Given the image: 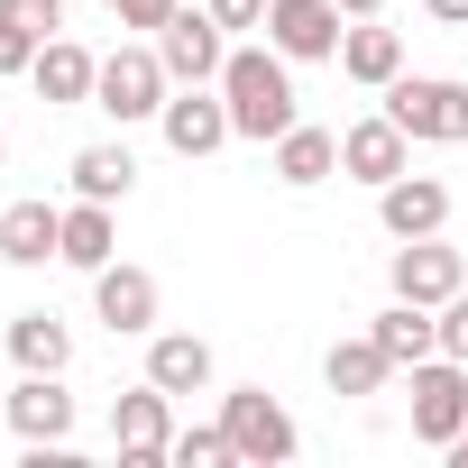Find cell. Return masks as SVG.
I'll return each instance as SVG.
<instances>
[{"label": "cell", "instance_id": "obj_1", "mask_svg": "<svg viewBox=\"0 0 468 468\" xmlns=\"http://www.w3.org/2000/svg\"><path fill=\"white\" fill-rule=\"evenodd\" d=\"M220 101H229V129H239V138L276 147V138L303 120V101H294V56H276V47H229Z\"/></svg>", "mask_w": 468, "mask_h": 468}, {"label": "cell", "instance_id": "obj_2", "mask_svg": "<svg viewBox=\"0 0 468 468\" xmlns=\"http://www.w3.org/2000/svg\"><path fill=\"white\" fill-rule=\"evenodd\" d=\"M386 120L413 147H459L468 138V83L459 74H395L386 83Z\"/></svg>", "mask_w": 468, "mask_h": 468}, {"label": "cell", "instance_id": "obj_3", "mask_svg": "<svg viewBox=\"0 0 468 468\" xmlns=\"http://www.w3.org/2000/svg\"><path fill=\"white\" fill-rule=\"evenodd\" d=\"M220 431H229V450H239V468H285V459L303 450L294 413H285L267 386H229V395H220Z\"/></svg>", "mask_w": 468, "mask_h": 468}, {"label": "cell", "instance_id": "obj_4", "mask_svg": "<svg viewBox=\"0 0 468 468\" xmlns=\"http://www.w3.org/2000/svg\"><path fill=\"white\" fill-rule=\"evenodd\" d=\"M165 92H175V74H165V56H156V47H111V56H101V74H92V111H111L120 129H129V120H156V111H165Z\"/></svg>", "mask_w": 468, "mask_h": 468}, {"label": "cell", "instance_id": "obj_5", "mask_svg": "<svg viewBox=\"0 0 468 468\" xmlns=\"http://www.w3.org/2000/svg\"><path fill=\"white\" fill-rule=\"evenodd\" d=\"M404 377H413V441H422V450H450V441L468 431V367H459L450 349H431V358H413Z\"/></svg>", "mask_w": 468, "mask_h": 468}, {"label": "cell", "instance_id": "obj_6", "mask_svg": "<svg viewBox=\"0 0 468 468\" xmlns=\"http://www.w3.org/2000/svg\"><path fill=\"white\" fill-rule=\"evenodd\" d=\"M340 37H349V10L340 0H267V47L294 56V65H340Z\"/></svg>", "mask_w": 468, "mask_h": 468}, {"label": "cell", "instance_id": "obj_7", "mask_svg": "<svg viewBox=\"0 0 468 468\" xmlns=\"http://www.w3.org/2000/svg\"><path fill=\"white\" fill-rule=\"evenodd\" d=\"M156 129H165V147L175 156H220L229 138V101H220V83H175L165 92V111H156Z\"/></svg>", "mask_w": 468, "mask_h": 468}, {"label": "cell", "instance_id": "obj_8", "mask_svg": "<svg viewBox=\"0 0 468 468\" xmlns=\"http://www.w3.org/2000/svg\"><path fill=\"white\" fill-rule=\"evenodd\" d=\"M386 285H395L404 303H431V313H441V303L468 285V258L441 239V229H431V239H395V258H386Z\"/></svg>", "mask_w": 468, "mask_h": 468}, {"label": "cell", "instance_id": "obj_9", "mask_svg": "<svg viewBox=\"0 0 468 468\" xmlns=\"http://www.w3.org/2000/svg\"><path fill=\"white\" fill-rule=\"evenodd\" d=\"M111 441H120V459L156 468V459L175 450V395H165L156 377H138L129 395H111Z\"/></svg>", "mask_w": 468, "mask_h": 468}, {"label": "cell", "instance_id": "obj_10", "mask_svg": "<svg viewBox=\"0 0 468 468\" xmlns=\"http://www.w3.org/2000/svg\"><path fill=\"white\" fill-rule=\"evenodd\" d=\"M156 56H165L175 83H220V65H229V28H220L211 10H175V19L156 28Z\"/></svg>", "mask_w": 468, "mask_h": 468}, {"label": "cell", "instance_id": "obj_11", "mask_svg": "<svg viewBox=\"0 0 468 468\" xmlns=\"http://www.w3.org/2000/svg\"><path fill=\"white\" fill-rule=\"evenodd\" d=\"M377 220H386V239H431V229H450V184L404 165L395 184H377Z\"/></svg>", "mask_w": 468, "mask_h": 468}, {"label": "cell", "instance_id": "obj_12", "mask_svg": "<svg viewBox=\"0 0 468 468\" xmlns=\"http://www.w3.org/2000/svg\"><path fill=\"white\" fill-rule=\"evenodd\" d=\"M156 303H165V294H156L147 267H120V258H111V267L92 276V313H101L120 340H147V331H156Z\"/></svg>", "mask_w": 468, "mask_h": 468}, {"label": "cell", "instance_id": "obj_13", "mask_svg": "<svg viewBox=\"0 0 468 468\" xmlns=\"http://www.w3.org/2000/svg\"><path fill=\"white\" fill-rule=\"evenodd\" d=\"M10 431H19L28 450H65V441H74V395H65V377H28V367H19Z\"/></svg>", "mask_w": 468, "mask_h": 468}, {"label": "cell", "instance_id": "obj_14", "mask_svg": "<svg viewBox=\"0 0 468 468\" xmlns=\"http://www.w3.org/2000/svg\"><path fill=\"white\" fill-rule=\"evenodd\" d=\"M413 165V138L377 111V120H358V129H340V175H358V184H395Z\"/></svg>", "mask_w": 468, "mask_h": 468}, {"label": "cell", "instance_id": "obj_15", "mask_svg": "<svg viewBox=\"0 0 468 468\" xmlns=\"http://www.w3.org/2000/svg\"><path fill=\"white\" fill-rule=\"evenodd\" d=\"M0 258L10 267H56L65 258V211L56 202H10L0 211Z\"/></svg>", "mask_w": 468, "mask_h": 468}, {"label": "cell", "instance_id": "obj_16", "mask_svg": "<svg viewBox=\"0 0 468 468\" xmlns=\"http://www.w3.org/2000/svg\"><path fill=\"white\" fill-rule=\"evenodd\" d=\"M147 377L165 395H202L211 386V340L202 331H147Z\"/></svg>", "mask_w": 468, "mask_h": 468}, {"label": "cell", "instance_id": "obj_17", "mask_svg": "<svg viewBox=\"0 0 468 468\" xmlns=\"http://www.w3.org/2000/svg\"><path fill=\"white\" fill-rule=\"evenodd\" d=\"M111 258H120V220H111V202H83V193H74V211H65V258H56V267L101 276Z\"/></svg>", "mask_w": 468, "mask_h": 468}, {"label": "cell", "instance_id": "obj_18", "mask_svg": "<svg viewBox=\"0 0 468 468\" xmlns=\"http://www.w3.org/2000/svg\"><path fill=\"white\" fill-rule=\"evenodd\" d=\"M340 74L367 83V92H386V83L404 74V37L377 28V19H349V37H340Z\"/></svg>", "mask_w": 468, "mask_h": 468}, {"label": "cell", "instance_id": "obj_19", "mask_svg": "<svg viewBox=\"0 0 468 468\" xmlns=\"http://www.w3.org/2000/svg\"><path fill=\"white\" fill-rule=\"evenodd\" d=\"M331 175H340V138H331V129H313V120H294V129L276 138V184L313 193V184H331Z\"/></svg>", "mask_w": 468, "mask_h": 468}, {"label": "cell", "instance_id": "obj_20", "mask_svg": "<svg viewBox=\"0 0 468 468\" xmlns=\"http://www.w3.org/2000/svg\"><path fill=\"white\" fill-rule=\"evenodd\" d=\"M367 340H377V349H386L395 367H413V358H431V349H441V313H431V303H404V294H395V303H386V313L367 322Z\"/></svg>", "mask_w": 468, "mask_h": 468}, {"label": "cell", "instance_id": "obj_21", "mask_svg": "<svg viewBox=\"0 0 468 468\" xmlns=\"http://www.w3.org/2000/svg\"><path fill=\"white\" fill-rule=\"evenodd\" d=\"M92 74H101V56H92V47H74V37H47V47H37V65H28V83H37L47 101H92Z\"/></svg>", "mask_w": 468, "mask_h": 468}, {"label": "cell", "instance_id": "obj_22", "mask_svg": "<svg viewBox=\"0 0 468 468\" xmlns=\"http://www.w3.org/2000/svg\"><path fill=\"white\" fill-rule=\"evenodd\" d=\"M74 193L83 202H129V184H138V156L120 147V138H101V147H74Z\"/></svg>", "mask_w": 468, "mask_h": 468}, {"label": "cell", "instance_id": "obj_23", "mask_svg": "<svg viewBox=\"0 0 468 468\" xmlns=\"http://www.w3.org/2000/svg\"><path fill=\"white\" fill-rule=\"evenodd\" d=\"M10 358H19L28 377H65V367H74V331H65L56 313H19V322H10Z\"/></svg>", "mask_w": 468, "mask_h": 468}, {"label": "cell", "instance_id": "obj_24", "mask_svg": "<svg viewBox=\"0 0 468 468\" xmlns=\"http://www.w3.org/2000/svg\"><path fill=\"white\" fill-rule=\"evenodd\" d=\"M386 377H395V358L377 340H331V358H322V386L331 395H377Z\"/></svg>", "mask_w": 468, "mask_h": 468}, {"label": "cell", "instance_id": "obj_25", "mask_svg": "<svg viewBox=\"0 0 468 468\" xmlns=\"http://www.w3.org/2000/svg\"><path fill=\"white\" fill-rule=\"evenodd\" d=\"M165 459H184V468H239V450H229V431H220V422L175 431V450H165Z\"/></svg>", "mask_w": 468, "mask_h": 468}, {"label": "cell", "instance_id": "obj_26", "mask_svg": "<svg viewBox=\"0 0 468 468\" xmlns=\"http://www.w3.org/2000/svg\"><path fill=\"white\" fill-rule=\"evenodd\" d=\"M0 19L28 28V37L47 47V37H65V0H0Z\"/></svg>", "mask_w": 468, "mask_h": 468}, {"label": "cell", "instance_id": "obj_27", "mask_svg": "<svg viewBox=\"0 0 468 468\" xmlns=\"http://www.w3.org/2000/svg\"><path fill=\"white\" fill-rule=\"evenodd\" d=\"M175 10H184V0H111V19H120V28H147V37H156Z\"/></svg>", "mask_w": 468, "mask_h": 468}, {"label": "cell", "instance_id": "obj_28", "mask_svg": "<svg viewBox=\"0 0 468 468\" xmlns=\"http://www.w3.org/2000/svg\"><path fill=\"white\" fill-rule=\"evenodd\" d=\"M441 349H450V358L468 367V285H459V294L441 303Z\"/></svg>", "mask_w": 468, "mask_h": 468}, {"label": "cell", "instance_id": "obj_29", "mask_svg": "<svg viewBox=\"0 0 468 468\" xmlns=\"http://www.w3.org/2000/svg\"><path fill=\"white\" fill-rule=\"evenodd\" d=\"M28 65H37V37L0 19V74H28Z\"/></svg>", "mask_w": 468, "mask_h": 468}, {"label": "cell", "instance_id": "obj_30", "mask_svg": "<svg viewBox=\"0 0 468 468\" xmlns=\"http://www.w3.org/2000/svg\"><path fill=\"white\" fill-rule=\"evenodd\" d=\"M220 28H267V0H202Z\"/></svg>", "mask_w": 468, "mask_h": 468}, {"label": "cell", "instance_id": "obj_31", "mask_svg": "<svg viewBox=\"0 0 468 468\" xmlns=\"http://www.w3.org/2000/svg\"><path fill=\"white\" fill-rule=\"evenodd\" d=\"M422 10H431L441 28H468V0H422Z\"/></svg>", "mask_w": 468, "mask_h": 468}, {"label": "cell", "instance_id": "obj_32", "mask_svg": "<svg viewBox=\"0 0 468 468\" xmlns=\"http://www.w3.org/2000/svg\"><path fill=\"white\" fill-rule=\"evenodd\" d=\"M340 10H349V19H377V10H386V0H340Z\"/></svg>", "mask_w": 468, "mask_h": 468}, {"label": "cell", "instance_id": "obj_33", "mask_svg": "<svg viewBox=\"0 0 468 468\" xmlns=\"http://www.w3.org/2000/svg\"><path fill=\"white\" fill-rule=\"evenodd\" d=\"M450 459H459V468H468V431H459V441H450Z\"/></svg>", "mask_w": 468, "mask_h": 468}, {"label": "cell", "instance_id": "obj_34", "mask_svg": "<svg viewBox=\"0 0 468 468\" xmlns=\"http://www.w3.org/2000/svg\"><path fill=\"white\" fill-rule=\"evenodd\" d=\"M0 165H10V138H0Z\"/></svg>", "mask_w": 468, "mask_h": 468}]
</instances>
